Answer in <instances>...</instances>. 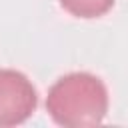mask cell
<instances>
[{
	"label": "cell",
	"mask_w": 128,
	"mask_h": 128,
	"mask_svg": "<svg viewBox=\"0 0 128 128\" xmlns=\"http://www.w3.org/2000/svg\"><path fill=\"white\" fill-rule=\"evenodd\" d=\"M46 110L56 124L66 128L96 126L108 112V90L98 76L72 72L52 84Z\"/></svg>",
	"instance_id": "1"
},
{
	"label": "cell",
	"mask_w": 128,
	"mask_h": 128,
	"mask_svg": "<svg viewBox=\"0 0 128 128\" xmlns=\"http://www.w3.org/2000/svg\"><path fill=\"white\" fill-rule=\"evenodd\" d=\"M36 108V90L18 70H0V126L26 122Z\"/></svg>",
	"instance_id": "2"
},
{
	"label": "cell",
	"mask_w": 128,
	"mask_h": 128,
	"mask_svg": "<svg viewBox=\"0 0 128 128\" xmlns=\"http://www.w3.org/2000/svg\"><path fill=\"white\" fill-rule=\"evenodd\" d=\"M60 6L76 18H98L114 6V0H60Z\"/></svg>",
	"instance_id": "3"
}]
</instances>
